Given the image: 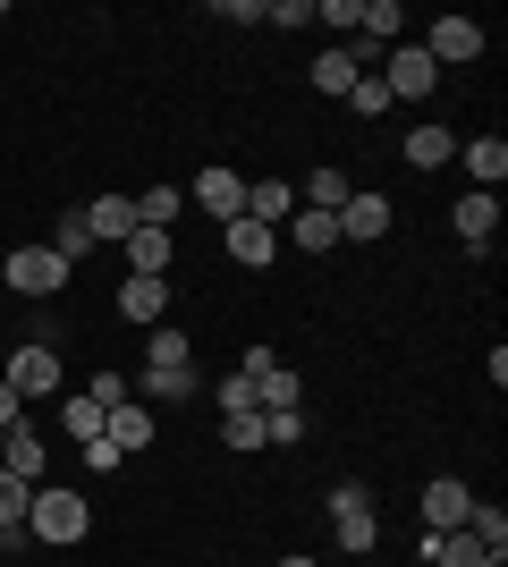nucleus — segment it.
I'll list each match as a JSON object with an SVG mask.
<instances>
[{
	"label": "nucleus",
	"mask_w": 508,
	"mask_h": 567,
	"mask_svg": "<svg viewBox=\"0 0 508 567\" xmlns=\"http://www.w3.org/2000/svg\"><path fill=\"white\" fill-rule=\"evenodd\" d=\"M195 390H204V373H195V364H145V373H136V399H162V406H187Z\"/></svg>",
	"instance_id": "nucleus-12"
},
{
	"label": "nucleus",
	"mask_w": 508,
	"mask_h": 567,
	"mask_svg": "<svg viewBox=\"0 0 508 567\" xmlns=\"http://www.w3.org/2000/svg\"><path fill=\"white\" fill-rule=\"evenodd\" d=\"M102 424H111V415H102L85 390H69V399H60V432H69L76 450H85V441H102Z\"/></svg>",
	"instance_id": "nucleus-22"
},
{
	"label": "nucleus",
	"mask_w": 508,
	"mask_h": 567,
	"mask_svg": "<svg viewBox=\"0 0 508 567\" xmlns=\"http://www.w3.org/2000/svg\"><path fill=\"white\" fill-rule=\"evenodd\" d=\"M18 424H25V399L9 390V381H0V432H18Z\"/></svg>",
	"instance_id": "nucleus-39"
},
{
	"label": "nucleus",
	"mask_w": 508,
	"mask_h": 567,
	"mask_svg": "<svg viewBox=\"0 0 508 567\" xmlns=\"http://www.w3.org/2000/svg\"><path fill=\"white\" fill-rule=\"evenodd\" d=\"M246 381H255V415H280V406H297V399H305L289 364H271V373H246Z\"/></svg>",
	"instance_id": "nucleus-24"
},
{
	"label": "nucleus",
	"mask_w": 508,
	"mask_h": 567,
	"mask_svg": "<svg viewBox=\"0 0 508 567\" xmlns=\"http://www.w3.org/2000/svg\"><path fill=\"white\" fill-rule=\"evenodd\" d=\"M0 288H18V297H60V288H69V262L51 255V246H9V255H0Z\"/></svg>",
	"instance_id": "nucleus-2"
},
{
	"label": "nucleus",
	"mask_w": 508,
	"mask_h": 567,
	"mask_svg": "<svg viewBox=\"0 0 508 567\" xmlns=\"http://www.w3.org/2000/svg\"><path fill=\"white\" fill-rule=\"evenodd\" d=\"M356 76H364L356 51H322V60H314V85H322V94H339V102L356 94Z\"/></svg>",
	"instance_id": "nucleus-25"
},
{
	"label": "nucleus",
	"mask_w": 508,
	"mask_h": 567,
	"mask_svg": "<svg viewBox=\"0 0 508 567\" xmlns=\"http://www.w3.org/2000/svg\"><path fill=\"white\" fill-rule=\"evenodd\" d=\"M85 237H94V246L120 237L127 246V237H136V195H94V204H85Z\"/></svg>",
	"instance_id": "nucleus-15"
},
{
	"label": "nucleus",
	"mask_w": 508,
	"mask_h": 567,
	"mask_svg": "<svg viewBox=\"0 0 508 567\" xmlns=\"http://www.w3.org/2000/svg\"><path fill=\"white\" fill-rule=\"evenodd\" d=\"M466 508H475V492H466L458 474H433V483H424V534H458Z\"/></svg>",
	"instance_id": "nucleus-8"
},
{
	"label": "nucleus",
	"mask_w": 508,
	"mask_h": 567,
	"mask_svg": "<svg viewBox=\"0 0 508 567\" xmlns=\"http://www.w3.org/2000/svg\"><path fill=\"white\" fill-rule=\"evenodd\" d=\"M289 237H297V255H331V246H339V213L297 204V213H289Z\"/></svg>",
	"instance_id": "nucleus-19"
},
{
	"label": "nucleus",
	"mask_w": 508,
	"mask_h": 567,
	"mask_svg": "<svg viewBox=\"0 0 508 567\" xmlns=\"http://www.w3.org/2000/svg\"><path fill=\"white\" fill-rule=\"evenodd\" d=\"M220 441H229V450H271V441H263V415H220Z\"/></svg>",
	"instance_id": "nucleus-32"
},
{
	"label": "nucleus",
	"mask_w": 508,
	"mask_h": 567,
	"mask_svg": "<svg viewBox=\"0 0 508 567\" xmlns=\"http://www.w3.org/2000/svg\"><path fill=\"white\" fill-rule=\"evenodd\" d=\"M305 204H314V213H339V204H348V178H339V169H314V178H305Z\"/></svg>",
	"instance_id": "nucleus-31"
},
{
	"label": "nucleus",
	"mask_w": 508,
	"mask_h": 567,
	"mask_svg": "<svg viewBox=\"0 0 508 567\" xmlns=\"http://www.w3.org/2000/svg\"><path fill=\"white\" fill-rule=\"evenodd\" d=\"M314 18H322V25H348V34H356V18H364V9H356V0H322Z\"/></svg>",
	"instance_id": "nucleus-37"
},
{
	"label": "nucleus",
	"mask_w": 508,
	"mask_h": 567,
	"mask_svg": "<svg viewBox=\"0 0 508 567\" xmlns=\"http://www.w3.org/2000/svg\"><path fill=\"white\" fill-rule=\"evenodd\" d=\"M449 229L466 237V255H484V246H491V229H500V195L466 187V195H458V213H449Z\"/></svg>",
	"instance_id": "nucleus-11"
},
{
	"label": "nucleus",
	"mask_w": 508,
	"mask_h": 567,
	"mask_svg": "<svg viewBox=\"0 0 508 567\" xmlns=\"http://www.w3.org/2000/svg\"><path fill=\"white\" fill-rule=\"evenodd\" d=\"M51 255L69 262V271H76V262H85V255H94V237H85V213H69V220H60V229H51Z\"/></svg>",
	"instance_id": "nucleus-28"
},
{
	"label": "nucleus",
	"mask_w": 508,
	"mask_h": 567,
	"mask_svg": "<svg viewBox=\"0 0 508 567\" xmlns=\"http://www.w3.org/2000/svg\"><path fill=\"white\" fill-rule=\"evenodd\" d=\"M25 499H34V483H18V474L0 466V525H25Z\"/></svg>",
	"instance_id": "nucleus-34"
},
{
	"label": "nucleus",
	"mask_w": 508,
	"mask_h": 567,
	"mask_svg": "<svg viewBox=\"0 0 508 567\" xmlns=\"http://www.w3.org/2000/svg\"><path fill=\"white\" fill-rule=\"evenodd\" d=\"M466 534L484 543V559H508V517L491 508V499H475V508H466Z\"/></svg>",
	"instance_id": "nucleus-26"
},
{
	"label": "nucleus",
	"mask_w": 508,
	"mask_h": 567,
	"mask_svg": "<svg viewBox=\"0 0 508 567\" xmlns=\"http://www.w3.org/2000/svg\"><path fill=\"white\" fill-rule=\"evenodd\" d=\"M102 441L120 457H136V450H153V406L145 399H127V406H111V424H102Z\"/></svg>",
	"instance_id": "nucleus-14"
},
{
	"label": "nucleus",
	"mask_w": 508,
	"mask_h": 567,
	"mask_svg": "<svg viewBox=\"0 0 508 567\" xmlns=\"http://www.w3.org/2000/svg\"><path fill=\"white\" fill-rule=\"evenodd\" d=\"M220 246H229V262H246V271H263L271 255H280V229H263V220H220Z\"/></svg>",
	"instance_id": "nucleus-10"
},
{
	"label": "nucleus",
	"mask_w": 508,
	"mask_h": 567,
	"mask_svg": "<svg viewBox=\"0 0 508 567\" xmlns=\"http://www.w3.org/2000/svg\"><path fill=\"white\" fill-rule=\"evenodd\" d=\"M85 399H94L102 415H111V406H127V399H136V381H127V373H111V364H102V373L85 381Z\"/></svg>",
	"instance_id": "nucleus-30"
},
{
	"label": "nucleus",
	"mask_w": 508,
	"mask_h": 567,
	"mask_svg": "<svg viewBox=\"0 0 508 567\" xmlns=\"http://www.w3.org/2000/svg\"><path fill=\"white\" fill-rule=\"evenodd\" d=\"M0 466L18 474V483H43V432H0Z\"/></svg>",
	"instance_id": "nucleus-20"
},
{
	"label": "nucleus",
	"mask_w": 508,
	"mask_h": 567,
	"mask_svg": "<svg viewBox=\"0 0 508 567\" xmlns=\"http://www.w3.org/2000/svg\"><path fill=\"white\" fill-rule=\"evenodd\" d=\"M195 204H204V213H220V220H238L246 213V178H238V169H229V162H204V169H195Z\"/></svg>",
	"instance_id": "nucleus-7"
},
{
	"label": "nucleus",
	"mask_w": 508,
	"mask_h": 567,
	"mask_svg": "<svg viewBox=\"0 0 508 567\" xmlns=\"http://www.w3.org/2000/svg\"><path fill=\"white\" fill-rule=\"evenodd\" d=\"M0 18H9V9H0Z\"/></svg>",
	"instance_id": "nucleus-41"
},
{
	"label": "nucleus",
	"mask_w": 508,
	"mask_h": 567,
	"mask_svg": "<svg viewBox=\"0 0 508 567\" xmlns=\"http://www.w3.org/2000/svg\"><path fill=\"white\" fill-rule=\"evenodd\" d=\"M263 441L297 450V441H305V406H280V415H263Z\"/></svg>",
	"instance_id": "nucleus-33"
},
{
	"label": "nucleus",
	"mask_w": 508,
	"mask_h": 567,
	"mask_svg": "<svg viewBox=\"0 0 508 567\" xmlns=\"http://www.w3.org/2000/svg\"><path fill=\"white\" fill-rule=\"evenodd\" d=\"M280 567H314V559H297V550H289V559H280Z\"/></svg>",
	"instance_id": "nucleus-40"
},
{
	"label": "nucleus",
	"mask_w": 508,
	"mask_h": 567,
	"mask_svg": "<svg viewBox=\"0 0 508 567\" xmlns=\"http://www.w3.org/2000/svg\"><path fill=\"white\" fill-rule=\"evenodd\" d=\"M398 162H407V169H440V162H458V136H449L440 118H415L407 144H398Z\"/></svg>",
	"instance_id": "nucleus-13"
},
{
	"label": "nucleus",
	"mask_w": 508,
	"mask_h": 567,
	"mask_svg": "<svg viewBox=\"0 0 508 567\" xmlns=\"http://www.w3.org/2000/svg\"><path fill=\"white\" fill-rule=\"evenodd\" d=\"M331 534H339V550H356V559L382 543V517H373V499H364L356 483H339V492H331Z\"/></svg>",
	"instance_id": "nucleus-5"
},
{
	"label": "nucleus",
	"mask_w": 508,
	"mask_h": 567,
	"mask_svg": "<svg viewBox=\"0 0 508 567\" xmlns=\"http://www.w3.org/2000/svg\"><path fill=\"white\" fill-rule=\"evenodd\" d=\"M390 220H398V204H390L382 187H348V204H339V237L373 246V237H390Z\"/></svg>",
	"instance_id": "nucleus-6"
},
{
	"label": "nucleus",
	"mask_w": 508,
	"mask_h": 567,
	"mask_svg": "<svg viewBox=\"0 0 508 567\" xmlns=\"http://www.w3.org/2000/svg\"><path fill=\"white\" fill-rule=\"evenodd\" d=\"M85 525H94L85 492H69V483H34V499H25V543L69 550V543H85Z\"/></svg>",
	"instance_id": "nucleus-1"
},
{
	"label": "nucleus",
	"mask_w": 508,
	"mask_h": 567,
	"mask_svg": "<svg viewBox=\"0 0 508 567\" xmlns=\"http://www.w3.org/2000/svg\"><path fill=\"white\" fill-rule=\"evenodd\" d=\"M178 213H187V187H162V178H153V187L136 195V229H169Z\"/></svg>",
	"instance_id": "nucleus-23"
},
{
	"label": "nucleus",
	"mask_w": 508,
	"mask_h": 567,
	"mask_svg": "<svg viewBox=\"0 0 508 567\" xmlns=\"http://www.w3.org/2000/svg\"><path fill=\"white\" fill-rule=\"evenodd\" d=\"M491 567H500V559H491Z\"/></svg>",
	"instance_id": "nucleus-42"
},
{
	"label": "nucleus",
	"mask_w": 508,
	"mask_h": 567,
	"mask_svg": "<svg viewBox=\"0 0 508 567\" xmlns=\"http://www.w3.org/2000/svg\"><path fill=\"white\" fill-rule=\"evenodd\" d=\"M398 25H407V9H398V0H364L356 34H364V43H398Z\"/></svg>",
	"instance_id": "nucleus-27"
},
{
	"label": "nucleus",
	"mask_w": 508,
	"mask_h": 567,
	"mask_svg": "<svg viewBox=\"0 0 508 567\" xmlns=\"http://www.w3.org/2000/svg\"><path fill=\"white\" fill-rule=\"evenodd\" d=\"M85 474H120V450H111V441H85Z\"/></svg>",
	"instance_id": "nucleus-38"
},
{
	"label": "nucleus",
	"mask_w": 508,
	"mask_h": 567,
	"mask_svg": "<svg viewBox=\"0 0 508 567\" xmlns=\"http://www.w3.org/2000/svg\"><path fill=\"white\" fill-rule=\"evenodd\" d=\"M145 364H195L187 331H178V322H153V348H145Z\"/></svg>",
	"instance_id": "nucleus-29"
},
{
	"label": "nucleus",
	"mask_w": 508,
	"mask_h": 567,
	"mask_svg": "<svg viewBox=\"0 0 508 567\" xmlns=\"http://www.w3.org/2000/svg\"><path fill=\"white\" fill-rule=\"evenodd\" d=\"M169 255H178L169 229H136L127 237V271H136V280H169Z\"/></svg>",
	"instance_id": "nucleus-18"
},
{
	"label": "nucleus",
	"mask_w": 508,
	"mask_h": 567,
	"mask_svg": "<svg viewBox=\"0 0 508 567\" xmlns=\"http://www.w3.org/2000/svg\"><path fill=\"white\" fill-rule=\"evenodd\" d=\"M382 85H390V102H424V94L440 85V69H433L415 43H398V51H390V69H382Z\"/></svg>",
	"instance_id": "nucleus-9"
},
{
	"label": "nucleus",
	"mask_w": 508,
	"mask_h": 567,
	"mask_svg": "<svg viewBox=\"0 0 508 567\" xmlns=\"http://www.w3.org/2000/svg\"><path fill=\"white\" fill-rule=\"evenodd\" d=\"M415 51H424L433 69H466V60H484V25H475V18H433Z\"/></svg>",
	"instance_id": "nucleus-3"
},
{
	"label": "nucleus",
	"mask_w": 508,
	"mask_h": 567,
	"mask_svg": "<svg viewBox=\"0 0 508 567\" xmlns=\"http://www.w3.org/2000/svg\"><path fill=\"white\" fill-rule=\"evenodd\" d=\"M297 204H289V178H246V220H263V229H280Z\"/></svg>",
	"instance_id": "nucleus-21"
},
{
	"label": "nucleus",
	"mask_w": 508,
	"mask_h": 567,
	"mask_svg": "<svg viewBox=\"0 0 508 567\" xmlns=\"http://www.w3.org/2000/svg\"><path fill=\"white\" fill-rule=\"evenodd\" d=\"M120 313L153 331V322L169 313V280H136V271H127V280H120Z\"/></svg>",
	"instance_id": "nucleus-17"
},
{
	"label": "nucleus",
	"mask_w": 508,
	"mask_h": 567,
	"mask_svg": "<svg viewBox=\"0 0 508 567\" xmlns=\"http://www.w3.org/2000/svg\"><path fill=\"white\" fill-rule=\"evenodd\" d=\"M0 381H9L18 399H51V390H60V355H51V339H25V348H9Z\"/></svg>",
	"instance_id": "nucleus-4"
},
{
	"label": "nucleus",
	"mask_w": 508,
	"mask_h": 567,
	"mask_svg": "<svg viewBox=\"0 0 508 567\" xmlns=\"http://www.w3.org/2000/svg\"><path fill=\"white\" fill-rule=\"evenodd\" d=\"M348 102H356V118H382V111H390V85H382L373 69H364V76H356V94H348Z\"/></svg>",
	"instance_id": "nucleus-35"
},
{
	"label": "nucleus",
	"mask_w": 508,
	"mask_h": 567,
	"mask_svg": "<svg viewBox=\"0 0 508 567\" xmlns=\"http://www.w3.org/2000/svg\"><path fill=\"white\" fill-rule=\"evenodd\" d=\"M220 415H255V381H246V373L220 381Z\"/></svg>",
	"instance_id": "nucleus-36"
},
{
	"label": "nucleus",
	"mask_w": 508,
	"mask_h": 567,
	"mask_svg": "<svg viewBox=\"0 0 508 567\" xmlns=\"http://www.w3.org/2000/svg\"><path fill=\"white\" fill-rule=\"evenodd\" d=\"M458 162H466V178L484 195H500V178H508V144L500 136H475V144H458Z\"/></svg>",
	"instance_id": "nucleus-16"
}]
</instances>
